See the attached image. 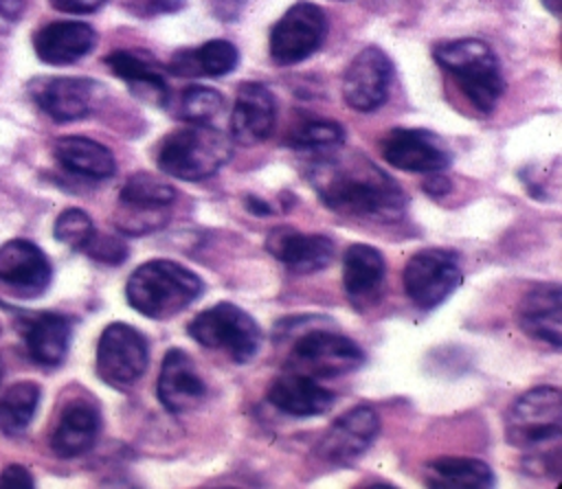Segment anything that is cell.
I'll return each instance as SVG.
<instances>
[{
  "mask_svg": "<svg viewBox=\"0 0 562 489\" xmlns=\"http://www.w3.org/2000/svg\"><path fill=\"white\" fill-rule=\"evenodd\" d=\"M424 189L430 193V195H443L450 191V182L446 175H439V173H432L426 182H424Z\"/></svg>",
  "mask_w": 562,
  "mask_h": 489,
  "instance_id": "39",
  "label": "cell"
},
{
  "mask_svg": "<svg viewBox=\"0 0 562 489\" xmlns=\"http://www.w3.org/2000/svg\"><path fill=\"white\" fill-rule=\"evenodd\" d=\"M239 53L228 39H209L198 48L173 53L169 70L178 77H224L237 68Z\"/></svg>",
  "mask_w": 562,
  "mask_h": 489,
  "instance_id": "28",
  "label": "cell"
},
{
  "mask_svg": "<svg viewBox=\"0 0 562 489\" xmlns=\"http://www.w3.org/2000/svg\"><path fill=\"white\" fill-rule=\"evenodd\" d=\"M542 4H544V9H547L553 18H560V13H562V0H542Z\"/></svg>",
  "mask_w": 562,
  "mask_h": 489,
  "instance_id": "42",
  "label": "cell"
},
{
  "mask_svg": "<svg viewBox=\"0 0 562 489\" xmlns=\"http://www.w3.org/2000/svg\"><path fill=\"white\" fill-rule=\"evenodd\" d=\"M176 189L147 171L132 173L119 193L116 226L125 235H145L167 221V208L176 200Z\"/></svg>",
  "mask_w": 562,
  "mask_h": 489,
  "instance_id": "8",
  "label": "cell"
},
{
  "mask_svg": "<svg viewBox=\"0 0 562 489\" xmlns=\"http://www.w3.org/2000/svg\"><path fill=\"white\" fill-rule=\"evenodd\" d=\"M204 289L202 278L171 259H151L140 263L127 278L125 296L138 314L167 320L193 305Z\"/></svg>",
  "mask_w": 562,
  "mask_h": 489,
  "instance_id": "3",
  "label": "cell"
},
{
  "mask_svg": "<svg viewBox=\"0 0 562 489\" xmlns=\"http://www.w3.org/2000/svg\"><path fill=\"white\" fill-rule=\"evenodd\" d=\"M53 235L57 241L72 250H83L94 237V224L90 215L81 208H66L57 215L53 224Z\"/></svg>",
  "mask_w": 562,
  "mask_h": 489,
  "instance_id": "33",
  "label": "cell"
},
{
  "mask_svg": "<svg viewBox=\"0 0 562 489\" xmlns=\"http://www.w3.org/2000/svg\"><path fill=\"white\" fill-rule=\"evenodd\" d=\"M325 35V11L314 2L299 0L270 29V57L279 66L299 64L321 48Z\"/></svg>",
  "mask_w": 562,
  "mask_h": 489,
  "instance_id": "10",
  "label": "cell"
},
{
  "mask_svg": "<svg viewBox=\"0 0 562 489\" xmlns=\"http://www.w3.org/2000/svg\"><path fill=\"white\" fill-rule=\"evenodd\" d=\"M99 83L86 77H50L33 90L37 105L59 123L77 121L90 114Z\"/></svg>",
  "mask_w": 562,
  "mask_h": 489,
  "instance_id": "22",
  "label": "cell"
},
{
  "mask_svg": "<svg viewBox=\"0 0 562 489\" xmlns=\"http://www.w3.org/2000/svg\"><path fill=\"white\" fill-rule=\"evenodd\" d=\"M233 156L228 136L211 123H189L169 132L156 151V164L162 173L198 182L215 175Z\"/></svg>",
  "mask_w": 562,
  "mask_h": 489,
  "instance_id": "4",
  "label": "cell"
},
{
  "mask_svg": "<svg viewBox=\"0 0 562 489\" xmlns=\"http://www.w3.org/2000/svg\"><path fill=\"white\" fill-rule=\"evenodd\" d=\"M97 46V31L79 20H59L40 29L33 37L35 55L50 66L75 64Z\"/></svg>",
  "mask_w": 562,
  "mask_h": 489,
  "instance_id": "21",
  "label": "cell"
},
{
  "mask_svg": "<svg viewBox=\"0 0 562 489\" xmlns=\"http://www.w3.org/2000/svg\"><path fill=\"white\" fill-rule=\"evenodd\" d=\"M101 430V414L92 401H68L53 428L50 450L59 458H77L86 454Z\"/></svg>",
  "mask_w": 562,
  "mask_h": 489,
  "instance_id": "24",
  "label": "cell"
},
{
  "mask_svg": "<svg viewBox=\"0 0 562 489\" xmlns=\"http://www.w3.org/2000/svg\"><path fill=\"white\" fill-rule=\"evenodd\" d=\"M149 346L145 336L125 322L108 325L97 342V375L112 388L134 384L147 368Z\"/></svg>",
  "mask_w": 562,
  "mask_h": 489,
  "instance_id": "11",
  "label": "cell"
},
{
  "mask_svg": "<svg viewBox=\"0 0 562 489\" xmlns=\"http://www.w3.org/2000/svg\"><path fill=\"white\" fill-rule=\"evenodd\" d=\"M224 96L206 86H189L180 94V118L187 123H213L224 112Z\"/></svg>",
  "mask_w": 562,
  "mask_h": 489,
  "instance_id": "32",
  "label": "cell"
},
{
  "mask_svg": "<svg viewBox=\"0 0 562 489\" xmlns=\"http://www.w3.org/2000/svg\"><path fill=\"white\" fill-rule=\"evenodd\" d=\"M380 151L391 167L413 173H439L452 162V151L443 138L428 129H391L382 138Z\"/></svg>",
  "mask_w": 562,
  "mask_h": 489,
  "instance_id": "12",
  "label": "cell"
},
{
  "mask_svg": "<svg viewBox=\"0 0 562 489\" xmlns=\"http://www.w3.org/2000/svg\"><path fill=\"white\" fill-rule=\"evenodd\" d=\"M156 397L173 414L187 412L204 401L206 384L182 349H169L165 353L156 379Z\"/></svg>",
  "mask_w": 562,
  "mask_h": 489,
  "instance_id": "17",
  "label": "cell"
},
{
  "mask_svg": "<svg viewBox=\"0 0 562 489\" xmlns=\"http://www.w3.org/2000/svg\"><path fill=\"white\" fill-rule=\"evenodd\" d=\"M213 11L220 20H235L239 15V9L233 7V0H213Z\"/></svg>",
  "mask_w": 562,
  "mask_h": 489,
  "instance_id": "40",
  "label": "cell"
},
{
  "mask_svg": "<svg viewBox=\"0 0 562 489\" xmlns=\"http://www.w3.org/2000/svg\"><path fill=\"white\" fill-rule=\"evenodd\" d=\"M187 331L198 344L222 351L237 364L250 362L263 342L257 320L233 303H215L200 311L187 325Z\"/></svg>",
  "mask_w": 562,
  "mask_h": 489,
  "instance_id": "6",
  "label": "cell"
},
{
  "mask_svg": "<svg viewBox=\"0 0 562 489\" xmlns=\"http://www.w3.org/2000/svg\"><path fill=\"white\" fill-rule=\"evenodd\" d=\"M386 276V261L369 243H351L342 257V285L356 309H369L378 303Z\"/></svg>",
  "mask_w": 562,
  "mask_h": 489,
  "instance_id": "19",
  "label": "cell"
},
{
  "mask_svg": "<svg viewBox=\"0 0 562 489\" xmlns=\"http://www.w3.org/2000/svg\"><path fill=\"white\" fill-rule=\"evenodd\" d=\"M310 182L329 211L347 217L391 221L404 215L408 202L402 186L367 158L321 153Z\"/></svg>",
  "mask_w": 562,
  "mask_h": 489,
  "instance_id": "1",
  "label": "cell"
},
{
  "mask_svg": "<svg viewBox=\"0 0 562 489\" xmlns=\"http://www.w3.org/2000/svg\"><path fill=\"white\" fill-rule=\"evenodd\" d=\"M520 329L553 346H562V287L558 283L533 285L518 305Z\"/></svg>",
  "mask_w": 562,
  "mask_h": 489,
  "instance_id": "20",
  "label": "cell"
},
{
  "mask_svg": "<svg viewBox=\"0 0 562 489\" xmlns=\"http://www.w3.org/2000/svg\"><path fill=\"white\" fill-rule=\"evenodd\" d=\"M378 430L380 419L375 410L371 406H356L327 428L316 445V456L334 465H347L371 447Z\"/></svg>",
  "mask_w": 562,
  "mask_h": 489,
  "instance_id": "14",
  "label": "cell"
},
{
  "mask_svg": "<svg viewBox=\"0 0 562 489\" xmlns=\"http://www.w3.org/2000/svg\"><path fill=\"white\" fill-rule=\"evenodd\" d=\"M0 485L2 487H33V478H31L29 469H24L20 465H9L0 476Z\"/></svg>",
  "mask_w": 562,
  "mask_h": 489,
  "instance_id": "37",
  "label": "cell"
},
{
  "mask_svg": "<svg viewBox=\"0 0 562 489\" xmlns=\"http://www.w3.org/2000/svg\"><path fill=\"white\" fill-rule=\"evenodd\" d=\"M266 250L296 274L325 270L336 254L334 241L327 235H307L292 226H277L266 239Z\"/></svg>",
  "mask_w": 562,
  "mask_h": 489,
  "instance_id": "15",
  "label": "cell"
},
{
  "mask_svg": "<svg viewBox=\"0 0 562 489\" xmlns=\"http://www.w3.org/2000/svg\"><path fill=\"white\" fill-rule=\"evenodd\" d=\"M108 0H50V4L61 11V13H72V15H86L94 13L101 9Z\"/></svg>",
  "mask_w": 562,
  "mask_h": 489,
  "instance_id": "36",
  "label": "cell"
},
{
  "mask_svg": "<svg viewBox=\"0 0 562 489\" xmlns=\"http://www.w3.org/2000/svg\"><path fill=\"white\" fill-rule=\"evenodd\" d=\"M424 482L435 489H485L494 485L487 463L470 456H439L424 465Z\"/></svg>",
  "mask_w": 562,
  "mask_h": 489,
  "instance_id": "29",
  "label": "cell"
},
{
  "mask_svg": "<svg viewBox=\"0 0 562 489\" xmlns=\"http://www.w3.org/2000/svg\"><path fill=\"white\" fill-rule=\"evenodd\" d=\"M40 397L42 390L35 382H18L9 386L0 397V430L9 436L22 434L37 412Z\"/></svg>",
  "mask_w": 562,
  "mask_h": 489,
  "instance_id": "30",
  "label": "cell"
},
{
  "mask_svg": "<svg viewBox=\"0 0 562 489\" xmlns=\"http://www.w3.org/2000/svg\"><path fill=\"white\" fill-rule=\"evenodd\" d=\"M507 443L527 452L540 471L560 474L562 395L555 386H536L522 393L505 417Z\"/></svg>",
  "mask_w": 562,
  "mask_h": 489,
  "instance_id": "2",
  "label": "cell"
},
{
  "mask_svg": "<svg viewBox=\"0 0 562 489\" xmlns=\"http://www.w3.org/2000/svg\"><path fill=\"white\" fill-rule=\"evenodd\" d=\"M53 268L40 246L26 239H11L0 246V281L18 294L33 298L48 289Z\"/></svg>",
  "mask_w": 562,
  "mask_h": 489,
  "instance_id": "16",
  "label": "cell"
},
{
  "mask_svg": "<svg viewBox=\"0 0 562 489\" xmlns=\"http://www.w3.org/2000/svg\"><path fill=\"white\" fill-rule=\"evenodd\" d=\"M393 77V64L378 46L362 48L342 75V99L351 110L373 112L386 96Z\"/></svg>",
  "mask_w": 562,
  "mask_h": 489,
  "instance_id": "13",
  "label": "cell"
},
{
  "mask_svg": "<svg viewBox=\"0 0 562 489\" xmlns=\"http://www.w3.org/2000/svg\"><path fill=\"white\" fill-rule=\"evenodd\" d=\"M94 261L99 263H108V265H119L127 259V246L112 237V235H97L88 241V246L83 248Z\"/></svg>",
  "mask_w": 562,
  "mask_h": 489,
  "instance_id": "34",
  "label": "cell"
},
{
  "mask_svg": "<svg viewBox=\"0 0 562 489\" xmlns=\"http://www.w3.org/2000/svg\"><path fill=\"white\" fill-rule=\"evenodd\" d=\"M187 4V0H125V9L136 18H156L165 13H176Z\"/></svg>",
  "mask_w": 562,
  "mask_h": 489,
  "instance_id": "35",
  "label": "cell"
},
{
  "mask_svg": "<svg viewBox=\"0 0 562 489\" xmlns=\"http://www.w3.org/2000/svg\"><path fill=\"white\" fill-rule=\"evenodd\" d=\"M53 153L57 158V162L81 178H90V180H105L110 175H114L116 171V160L114 153L86 136H61L55 140Z\"/></svg>",
  "mask_w": 562,
  "mask_h": 489,
  "instance_id": "27",
  "label": "cell"
},
{
  "mask_svg": "<svg viewBox=\"0 0 562 489\" xmlns=\"http://www.w3.org/2000/svg\"><path fill=\"white\" fill-rule=\"evenodd\" d=\"M402 281L408 298L419 309H435L463 281L459 254L448 248H424L408 259Z\"/></svg>",
  "mask_w": 562,
  "mask_h": 489,
  "instance_id": "9",
  "label": "cell"
},
{
  "mask_svg": "<svg viewBox=\"0 0 562 489\" xmlns=\"http://www.w3.org/2000/svg\"><path fill=\"white\" fill-rule=\"evenodd\" d=\"M277 121V101L270 88L257 81L241 83L231 112V136L239 145L266 140Z\"/></svg>",
  "mask_w": 562,
  "mask_h": 489,
  "instance_id": "18",
  "label": "cell"
},
{
  "mask_svg": "<svg viewBox=\"0 0 562 489\" xmlns=\"http://www.w3.org/2000/svg\"><path fill=\"white\" fill-rule=\"evenodd\" d=\"M26 0H0V18L7 22H15L22 18Z\"/></svg>",
  "mask_w": 562,
  "mask_h": 489,
  "instance_id": "38",
  "label": "cell"
},
{
  "mask_svg": "<svg viewBox=\"0 0 562 489\" xmlns=\"http://www.w3.org/2000/svg\"><path fill=\"white\" fill-rule=\"evenodd\" d=\"M268 401L290 417H316L334 406V393L305 373L285 371L272 379Z\"/></svg>",
  "mask_w": 562,
  "mask_h": 489,
  "instance_id": "23",
  "label": "cell"
},
{
  "mask_svg": "<svg viewBox=\"0 0 562 489\" xmlns=\"http://www.w3.org/2000/svg\"><path fill=\"white\" fill-rule=\"evenodd\" d=\"M364 362V351L351 338L334 329L314 327L301 331L294 340L285 368L310 377H338L358 371Z\"/></svg>",
  "mask_w": 562,
  "mask_h": 489,
  "instance_id": "7",
  "label": "cell"
},
{
  "mask_svg": "<svg viewBox=\"0 0 562 489\" xmlns=\"http://www.w3.org/2000/svg\"><path fill=\"white\" fill-rule=\"evenodd\" d=\"M103 61L114 77L127 81L143 99H151L156 105L167 103V83L147 50H112Z\"/></svg>",
  "mask_w": 562,
  "mask_h": 489,
  "instance_id": "26",
  "label": "cell"
},
{
  "mask_svg": "<svg viewBox=\"0 0 562 489\" xmlns=\"http://www.w3.org/2000/svg\"><path fill=\"white\" fill-rule=\"evenodd\" d=\"M70 320L55 311H40L26 318L24 342L31 360L42 366H59L70 346Z\"/></svg>",
  "mask_w": 562,
  "mask_h": 489,
  "instance_id": "25",
  "label": "cell"
},
{
  "mask_svg": "<svg viewBox=\"0 0 562 489\" xmlns=\"http://www.w3.org/2000/svg\"><path fill=\"white\" fill-rule=\"evenodd\" d=\"M435 59L459 83L468 101L483 114L492 112L503 94L505 81L498 59L487 42L479 37L448 39L435 46Z\"/></svg>",
  "mask_w": 562,
  "mask_h": 489,
  "instance_id": "5",
  "label": "cell"
},
{
  "mask_svg": "<svg viewBox=\"0 0 562 489\" xmlns=\"http://www.w3.org/2000/svg\"><path fill=\"white\" fill-rule=\"evenodd\" d=\"M345 129L329 118H310L296 125V129L288 136V145L301 151L327 153L342 145Z\"/></svg>",
  "mask_w": 562,
  "mask_h": 489,
  "instance_id": "31",
  "label": "cell"
},
{
  "mask_svg": "<svg viewBox=\"0 0 562 489\" xmlns=\"http://www.w3.org/2000/svg\"><path fill=\"white\" fill-rule=\"evenodd\" d=\"M246 206H248V211L255 213V215H270V213H272L270 206H268L263 200L255 197V195H248V197H246Z\"/></svg>",
  "mask_w": 562,
  "mask_h": 489,
  "instance_id": "41",
  "label": "cell"
}]
</instances>
